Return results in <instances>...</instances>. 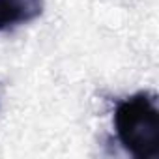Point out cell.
I'll list each match as a JSON object with an SVG mask.
<instances>
[{
  "label": "cell",
  "instance_id": "cell-1",
  "mask_svg": "<svg viewBox=\"0 0 159 159\" xmlns=\"http://www.w3.org/2000/svg\"><path fill=\"white\" fill-rule=\"evenodd\" d=\"M114 127L120 144L137 159L159 155V109L157 96L139 92L116 105Z\"/></svg>",
  "mask_w": 159,
  "mask_h": 159
},
{
  "label": "cell",
  "instance_id": "cell-2",
  "mask_svg": "<svg viewBox=\"0 0 159 159\" xmlns=\"http://www.w3.org/2000/svg\"><path fill=\"white\" fill-rule=\"evenodd\" d=\"M43 0H0V32L36 21L43 13Z\"/></svg>",
  "mask_w": 159,
  "mask_h": 159
}]
</instances>
